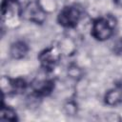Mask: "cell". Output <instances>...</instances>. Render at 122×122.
Here are the masks:
<instances>
[{
    "label": "cell",
    "mask_w": 122,
    "mask_h": 122,
    "mask_svg": "<svg viewBox=\"0 0 122 122\" xmlns=\"http://www.w3.org/2000/svg\"><path fill=\"white\" fill-rule=\"evenodd\" d=\"M22 16L32 23L42 24L46 20V11L38 1H31L22 9Z\"/></svg>",
    "instance_id": "3"
},
{
    "label": "cell",
    "mask_w": 122,
    "mask_h": 122,
    "mask_svg": "<svg viewBox=\"0 0 122 122\" xmlns=\"http://www.w3.org/2000/svg\"><path fill=\"white\" fill-rule=\"evenodd\" d=\"M114 51H115L116 53L122 54V38L119 39V40L116 42V44H115V46H114Z\"/></svg>",
    "instance_id": "10"
},
{
    "label": "cell",
    "mask_w": 122,
    "mask_h": 122,
    "mask_svg": "<svg viewBox=\"0 0 122 122\" xmlns=\"http://www.w3.org/2000/svg\"><path fill=\"white\" fill-rule=\"evenodd\" d=\"M29 51L28 45L23 41H16L10 48V54L13 59H21L27 55Z\"/></svg>",
    "instance_id": "7"
},
{
    "label": "cell",
    "mask_w": 122,
    "mask_h": 122,
    "mask_svg": "<svg viewBox=\"0 0 122 122\" xmlns=\"http://www.w3.org/2000/svg\"><path fill=\"white\" fill-rule=\"evenodd\" d=\"M82 11L76 5L64 7L57 16V22L64 28H74L81 19Z\"/></svg>",
    "instance_id": "1"
},
{
    "label": "cell",
    "mask_w": 122,
    "mask_h": 122,
    "mask_svg": "<svg viewBox=\"0 0 122 122\" xmlns=\"http://www.w3.org/2000/svg\"><path fill=\"white\" fill-rule=\"evenodd\" d=\"M105 103L110 106L118 105L122 101V87L116 86L105 94Z\"/></svg>",
    "instance_id": "8"
},
{
    "label": "cell",
    "mask_w": 122,
    "mask_h": 122,
    "mask_svg": "<svg viewBox=\"0 0 122 122\" xmlns=\"http://www.w3.org/2000/svg\"><path fill=\"white\" fill-rule=\"evenodd\" d=\"M1 13L4 20H10L22 15V9L18 0H3L1 5Z\"/></svg>",
    "instance_id": "5"
},
{
    "label": "cell",
    "mask_w": 122,
    "mask_h": 122,
    "mask_svg": "<svg viewBox=\"0 0 122 122\" xmlns=\"http://www.w3.org/2000/svg\"><path fill=\"white\" fill-rule=\"evenodd\" d=\"M53 87H54V83L52 80L50 79L40 80L36 84H34L33 92L36 96H45L52 92Z\"/></svg>",
    "instance_id": "6"
},
{
    "label": "cell",
    "mask_w": 122,
    "mask_h": 122,
    "mask_svg": "<svg viewBox=\"0 0 122 122\" xmlns=\"http://www.w3.org/2000/svg\"><path fill=\"white\" fill-rule=\"evenodd\" d=\"M0 119L1 120H10V121H16L17 120V115L15 111L9 107L5 106L2 104L1 106V114H0Z\"/></svg>",
    "instance_id": "9"
},
{
    "label": "cell",
    "mask_w": 122,
    "mask_h": 122,
    "mask_svg": "<svg viewBox=\"0 0 122 122\" xmlns=\"http://www.w3.org/2000/svg\"><path fill=\"white\" fill-rule=\"evenodd\" d=\"M38 59L41 66L48 71L52 70L60 59V53L55 48H48L40 52Z\"/></svg>",
    "instance_id": "4"
},
{
    "label": "cell",
    "mask_w": 122,
    "mask_h": 122,
    "mask_svg": "<svg viewBox=\"0 0 122 122\" xmlns=\"http://www.w3.org/2000/svg\"><path fill=\"white\" fill-rule=\"evenodd\" d=\"M115 23L110 18L101 17L93 21L92 27V35L98 41H105L113 34Z\"/></svg>",
    "instance_id": "2"
},
{
    "label": "cell",
    "mask_w": 122,
    "mask_h": 122,
    "mask_svg": "<svg viewBox=\"0 0 122 122\" xmlns=\"http://www.w3.org/2000/svg\"><path fill=\"white\" fill-rule=\"evenodd\" d=\"M113 3L115 6L122 8V0H113Z\"/></svg>",
    "instance_id": "11"
}]
</instances>
